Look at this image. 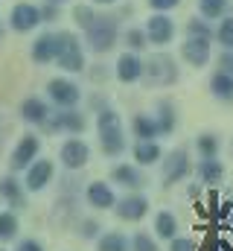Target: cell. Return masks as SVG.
I'll use <instances>...</instances> for the list:
<instances>
[{"mask_svg":"<svg viewBox=\"0 0 233 251\" xmlns=\"http://www.w3.org/2000/svg\"><path fill=\"white\" fill-rule=\"evenodd\" d=\"M56 62L61 64L64 70H70V73H76V70L85 67L82 44H79V38H76L73 32H61V35H56Z\"/></svg>","mask_w":233,"mask_h":251,"instance_id":"cell-3","label":"cell"},{"mask_svg":"<svg viewBox=\"0 0 233 251\" xmlns=\"http://www.w3.org/2000/svg\"><path fill=\"white\" fill-rule=\"evenodd\" d=\"M210 94H213L219 102H233V73H228V70L213 73V79H210Z\"/></svg>","mask_w":233,"mask_h":251,"instance_id":"cell-15","label":"cell"},{"mask_svg":"<svg viewBox=\"0 0 233 251\" xmlns=\"http://www.w3.org/2000/svg\"><path fill=\"white\" fill-rule=\"evenodd\" d=\"M131 251H161V249H158V243H155L149 234H134V240H131Z\"/></svg>","mask_w":233,"mask_h":251,"instance_id":"cell-33","label":"cell"},{"mask_svg":"<svg viewBox=\"0 0 233 251\" xmlns=\"http://www.w3.org/2000/svg\"><path fill=\"white\" fill-rule=\"evenodd\" d=\"M21 114H23L26 123H47V114H50V111H47V105H44L41 100L32 97V100H26V102L21 105Z\"/></svg>","mask_w":233,"mask_h":251,"instance_id":"cell-27","label":"cell"},{"mask_svg":"<svg viewBox=\"0 0 233 251\" xmlns=\"http://www.w3.org/2000/svg\"><path fill=\"white\" fill-rule=\"evenodd\" d=\"M99 251H128V240L119 231H111L99 240Z\"/></svg>","mask_w":233,"mask_h":251,"instance_id":"cell-29","label":"cell"},{"mask_svg":"<svg viewBox=\"0 0 233 251\" xmlns=\"http://www.w3.org/2000/svg\"><path fill=\"white\" fill-rule=\"evenodd\" d=\"M38 155V137H32V134H26L21 143H18V149H15V155H12V170H23L32 158Z\"/></svg>","mask_w":233,"mask_h":251,"instance_id":"cell-17","label":"cell"},{"mask_svg":"<svg viewBox=\"0 0 233 251\" xmlns=\"http://www.w3.org/2000/svg\"><path fill=\"white\" fill-rule=\"evenodd\" d=\"M146 213H149V199H146V196H140V193L125 196V199H119V201H116V216H119V219H125V222H140Z\"/></svg>","mask_w":233,"mask_h":251,"instance_id":"cell-8","label":"cell"},{"mask_svg":"<svg viewBox=\"0 0 233 251\" xmlns=\"http://www.w3.org/2000/svg\"><path fill=\"white\" fill-rule=\"evenodd\" d=\"M99 143H102V152L105 155H122L125 152V137H122V128H119V114L111 111V108H105V111H99Z\"/></svg>","mask_w":233,"mask_h":251,"instance_id":"cell-1","label":"cell"},{"mask_svg":"<svg viewBox=\"0 0 233 251\" xmlns=\"http://www.w3.org/2000/svg\"><path fill=\"white\" fill-rule=\"evenodd\" d=\"M38 24H41V9H35L32 3H18L12 9V26L18 32H26V29L38 26Z\"/></svg>","mask_w":233,"mask_h":251,"instance_id":"cell-12","label":"cell"},{"mask_svg":"<svg viewBox=\"0 0 233 251\" xmlns=\"http://www.w3.org/2000/svg\"><path fill=\"white\" fill-rule=\"evenodd\" d=\"M163 158V149L155 143V140H137L134 143V161H140L143 167H152Z\"/></svg>","mask_w":233,"mask_h":251,"instance_id":"cell-18","label":"cell"},{"mask_svg":"<svg viewBox=\"0 0 233 251\" xmlns=\"http://www.w3.org/2000/svg\"><path fill=\"white\" fill-rule=\"evenodd\" d=\"M50 178H53V164H50V161H38V164L29 167V173H26V187L29 190H44Z\"/></svg>","mask_w":233,"mask_h":251,"instance_id":"cell-20","label":"cell"},{"mask_svg":"<svg viewBox=\"0 0 233 251\" xmlns=\"http://www.w3.org/2000/svg\"><path fill=\"white\" fill-rule=\"evenodd\" d=\"M222 70L233 73V50H225V59H222Z\"/></svg>","mask_w":233,"mask_h":251,"instance_id":"cell-40","label":"cell"},{"mask_svg":"<svg viewBox=\"0 0 233 251\" xmlns=\"http://www.w3.org/2000/svg\"><path fill=\"white\" fill-rule=\"evenodd\" d=\"M50 100L61 105V108H73L79 100H82V94H79V88L73 85V82H67V79H53L50 82Z\"/></svg>","mask_w":233,"mask_h":251,"instance_id":"cell-9","label":"cell"},{"mask_svg":"<svg viewBox=\"0 0 233 251\" xmlns=\"http://www.w3.org/2000/svg\"><path fill=\"white\" fill-rule=\"evenodd\" d=\"M0 251H3V249H0Z\"/></svg>","mask_w":233,"mask_h":251,"instance_id":"cell-43","label":"cell"},{"mask_svg":"<svg viewBox=\"0 0 233 251\" xmlns=\"http://www.w3.org/2000/svg\"><path fill=\"white\" fill-rule=\"evenodd\" d=\"M88 201H91L93 207L108 210V207H114L116 204V196H114V190L108 187L105 181H91V184H88Z\"/></svg>","mask_w":233,"mask_h":251,"instance_id":"cell-14","label":"cell"},{"mask_svg":"<svg viewBox=\"0 0 233 251\" xmlns=\"http://www.w3.org/2000/svg\"><path fill=\"white\" fill-rule=\"evenodd\" d=\"M155 234H158V240H172L178 237V219H175L172 210H158L155 213Z\"/></svg>","mask_w":233,"mask_h":251,"instance_id":"cell-19","label":"cell"},{"mask_svg":"<svg viewBox=\"0 0 233 251\" xmlns=\"http://www.w3.org/2000/svg\"><path fill=\"white\" fill-rule=\"evenodd\" d=\"M175 21L169 18V12H155L149 21H146V38H149V44H155V47H166V44H172L175 38Z\"/></svg>","mask_w":233,"mask_h":251,"instance_id":"cell-7","label":"cell"},{"mask_svg":"<svg viewBox=\"0 0 233 251\" xmlns=\"http://www.w3.org/2000/svg\"><path fill=\"white\" fill-rule=\"evenodd\" d=\"M231 0H198V15L204 21H219L222 15H228Z\"/></svg>","mask_w":233,"mask_h":251,"instance_id":"cell-26","label":"cell"},{"mask_svg":"<svg viewBox=\"0 0 233 251\" xmlns=\"http://www.w3.org/2000/svg\"><path fill=\"white\" fill-rule=\"evenodd\" d=\"M155 126H158V137L163 134V137H169L175 131V126H178V114H175V105L169 100H163V102H158V117H155Z\"/></svg>","mask_w":233,"mask_h":251,"instance_id":"cell-16","label":"cell"},{"mask_svg":"<svg viewBox=\"0 0 233 251\" xmlns=\"http://www.w3.org/2000/svg\"><path fill=\"white\" fill-rule=\"evenodd\" d=\"M88 158H91V149H88L85 140H76L73 137V140H67L61 146V161H64L67 170H82L88 164Z\"/></svg>","mask_w":233,"mask_h":251,"instance_id":"cell-10","label":"cell"},{"mask_svg":"<svg viewBox=\"0 0 233 251\" xmlns=\"http://www.w3.org/2000/svg\"><path fill=\"white\" fill-rule=\"evenodd\" d=\"M93 3H114V0H93Z\"/></svg>","mask_w":233,"mask_h":251,"instance_id":"cell-41","label":"cell"},{"mask_svg":"<svg viewBox=\"0 0 233 251\" xmlns=\"http://www.w3.org/2000/svg\"><path fill=\"white\" fill-rule=\"evenodd\" d=\"M149 6L155 9V12H172L181 6V0H149Z\"/></svg>","mask_w":233,"mask_h":251,"instance_id":"cell-36","label":"cell"},{"mask_svg":"<svg viewBox=\"0 0 233 251\" xmlns=\"http://www.w3.org/2000/svg\"><path fill=\"white\" fill-rule=\"evenodd\" d=\"M213 41L222 50H233V15H222L219 18V26L213 29Z\"/></svg>","mask_w":233,"mask_h":251,"instance_id":"cell-25","label":"cell"},{"mask_svg":"<svg viewBox=\"0 0 233 251\" xmlns=\"http://www.w3.org/2000/svg\"><path fill=\"white\" fill-rule=\"evenodd\" d=\"M0 190H3V196H6L9 201H15V204H21V201H23L18 181H12V178H3V181H0Z\"/></svg>","mask_w":233,"mask_h":251,"instance_id":"cell-32","label":"cell"},{"mask_svg":"<svg viewBox=\"0 0 233 251\" xmlns=\"http://www.w3.org/2000/svg\"><path fill=\"white\" fill-rule=\"evenodd\" d=\"M169 251H195V243L186 237H172L169 240Z\"/></svg>","mask_w":233,"mask_h":251,"instance_id":"cell-35","label":"cell"},{"mask_svg":"<svg viewBox=\"0 0 233 251\" xmlns=\"http://www.w3.org/2000/svg\"><path fill=\"white\" fill-rule=\"evenodd\" d=\"M58 128H67V131H82L85 128V117L79 114V111H61V114H56V123Z\"/></svg>","mask_w":233,"mask_h":251,"instance_id":"cell-28","label":"cell"},{"mask_svg":"<svg viewBox=\"0 0 233 251\" xmlns=\"http://www.w3.org/2000/svg\"><path fill=\"white\" fill-rule=\"evenodd\" d=\"M189 173H192L189 152H186V149H172V152L166 155V161H163V176H161V181H163V187H172L178 181L189 178Z\"/></svg>","mask_w":233,"mask_h":251,"instance_id":"cell-6","label":"cell"},{"mask_svg":"<svg viewBox=\"0 0 233 251\" xmlns=\"http://www.w3.org/2000/svg\"><path fill=\"white\" fill-rule=\"evenodd\" d=\"M111 178H114L116 184H122V187H143V176H140V170L137 167H131V164H119L111 170Z\"/></svg>","mask_w":233,"mask_h":251,"instance_id":"cell-21","label":"cell"},{"mask_svg":"<svg viewBox=\"0 0 233 251\" xmlns=\"http://www.w3.org/2000/svg\"><path fill=\"white\" fill-rule=\"evenodd\" d=\"M195 176L201 178V184L216 187V184H222V181H225V167H222V161H219V158H201V161H198V167H195Z\"/></svg>","mask_w":233,"mask_h":251,"instance_id":"cell-13","label":"cell"},{"mask_svg":"<svg viewBox=\"0 0 233 251\" xmlns=\"http://www.w3.org/2000/svg\"><path fill=\"white\" fill-rule=\"evenodd\" d=\"M85 29H88V44H91L93 53H108L114 47V41H116V21L114 18L93 15Z\"/></svg>","mask_w":233,"mask_h":251,"instance_id":"cell-2","label":"cell"},{"mask_svg":"<svg viewBox=\"0 0 233 251\" xmlns=\"http://www.w3.org/2000/svg\"><path fill=\"white\" fill-rule=\"evenodd\" d=\"M99 234V225L96 222H85L82 225V237H96Z\"/></svg>","mask_w":233,"mask_h":251,"instance_id":"cell-38","label":"cell"},{"mask_svg":"<svg viewBox=\"0 0 233 251\" xmlns=\"http://www.w3.org/2000/svg\"><path fill=\"white\" fill-rule=\"evenodd\" d=\"M213 38H201V35H184L181 44V59L189 67H207L213 59Z\"/></svg>","mask_w":233,"mask_h":251,"instance_id":"cell-4","label":"cell"},{"mask_svg":"<svg viewBox=\"0 0 233 251\" xmlns=\"http://www.w3.org/2000/svg\"><path fill=\"white\" fill-rule=\"evenodd\" d=\"M116 79L119 82H125V85H131V82H140L143 79V62H140V56L137 53H122L119 56V62H116Z\"/></svg>","mask_w":233,"mask_h":251,"instance_id":"cell-11","label":"cell"},{"mask_svg":"<svg viewBox=\"0 0 233 251\" xmlns=\"http://www.w3.org/2000/svg\"><path fill=\"white\" fill-rule=\"evenodd\" d=\"M50 3H64V0H50Z\"/></svg>","mask_w":233,"mask_h":251,"instance_id":"cell-42","label":"cell"},{"mask_svg":"<svg viewBox=\"0 0 233 251\" xmlns=\"http://www.w3.org/2000/svg\"><path fill=\"white\" fill-rule=\"evenodd\" d=\"M131 131H134L137 140H155V137H158L155 117H149V114H134V120H131Z\"/></svg>","mask_w":233,"mask_h":251,"instance_id":"cell-23","label":"cell"},{"mask_svg":"<svg viewBox=\"0 0 233 251\" xmlns=\"http://www.w3.org/2000/svg\"><path fill=\"white\" fill-rule=\"evenodd\" d=\"M219 149H222L219 134H213V131H201V134L195 137V152H198V158H219Z\"/></svg>","mask_w":233,"mask_h":251,"instance_id":"cell-22","label":"cell"},{"mask_svg":"<svg viewBox=\"0 0 233 251\" xmlns=\"http://www.w3.org/2000/svg\"><path fill=\"white\" fill-rule=\"evenodd\" d=\"M18 251H44V249H41V243H35V240H23Z\"/></svg>","mask_w":233,"mask_h":251,"instance_id":"cell-39","label":"cell"},{"mask_svg":"<svg viewBox=\"0 0 233 251\" xmlns=\"http://www.w3.org/2000/svg\"><path fill=\"white\" fill-rule=\"evenodd\" d=\"M143 76L152 85H175L178 82V67H175V62L166 53H158V56H152L143 64Z\"/></svg>","mask_w":233,"mask_h":251,"instance_id":"cell-5","label":"cell"},{"mask_svg":"<svg viewBox=\"0 0 233 251\" xmlns=\"http://www.w3.org/2000/svg\"><path fill=\"white\" fill-rule=\"evenodd\" d=\"M125 44H128V50H131V53H137V50H143V47H149V38H146V29H140V26H131V29L125 32Z\"/></svg>","mask_w":233,"mask_h":251,"instance_id":"cell-31","label":"cell"},{"mask_svg":"<svg viewBox=\"0 0 233 251\" xmlns=\"http://www.w3.org/2000/svg\"><path fill=\"white\" fill-rule=\"evenodd\" d=\"M186 35H201V38H213V26H210V21H204V18L198 15V18H189V21H186Z\"/></svg>","mask_w":233,"mask_h":251,"instance_id":"cell-30","label":"cell"},{"mask_svg":"<svg viewBox=\"0 0 233 251\" xmlns=\"http://www.w3.org/2000/svg\"><path fill=\"white\" fill-rule=\"evenodd\" d=\"M32 59L38 64H47L56 59V35H41L35 44H32Z\"/></svg>","mask_w":233,"mask_h":251,"instance_id":"cell-24","label":"cell"},{"mask_svg":"<svg viewBox=\"0 0 233 251\" xmlns=\"http://www.w3.org/2000/svg\"><path fill=\"white\" fill-rule=\"evenodd\" d=\"M15 231H18V219H15L12 213H3V216H0V240L15 237Z\"/></svg>","mask_w":233,"mask_h":251,"instance_id":"cell-34","label":"cell"},{"mask_svg":"<svg viewBox=\"0 0 233 251\" xmlns=\"http://www.w3.org/2000/svg\"><path fill=\"white\" fill-rule=\"evenodd\" d=\"M73 15H76V21H79L82 26H88V24H91V18H93V12H91L88 6H76V9H73Z\"/></svg>","mask_w":233,"mask_h":251,"instance_id":"cell-37","label":"cell"}]
</instances>
